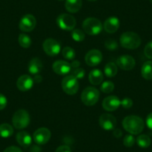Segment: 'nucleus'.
Instances as JSON below:
<instances>
[{
    "label": "nucleus",
    "mask_w": 152,
    "mask_h": 152,
    "mask_svg": "<svg viewBox=\"0 0 152 152\" xmlns=\"http://www.w3.org/2000/svg\"><path fill=\"white\" fill-rule=\"evenodd\" d=\"M122 126L127 132L132 135H138L144 129L145 123L140 116L131 115L126 116L123 119Z\"/></svg>",
    "instance_id": "f257e3e1"
},
{
    "label": "nucleus",
    "mask_w": 152,
    "mask_h": 152,
    "mask_svg": "<svg viewBox=\"0 0 152 152\" xmlns=\"http://www.w3.org/2000/svg\"><path fill=\"white\" fill-rule=\"evenodd\" d=\"M121 46L127 49H137L141 44V38L135 32L127 31L122 34L119 39Z\"/></svg>",
    "instance_id": "f03ea898"
},
{
    "label": "nucleus",
    "mask_w": 152,
    "mask_h": 152,
    "mask_svg": "<svg viewBox=\"0 0 152 152\" xmlns=\"http://www.w3.org/2000/svg\"><path fill=\"white\" fill-rule=\"evenodd\" d=\"M82 28L86 34L94 36L101 33L103 28V26L100 20L98 19L94 18V17H89L84 21Z\"/></svg>",
    "instance_id": "7ed1b4c3"
},
{
    "label": "nucleus",
    "mask_w": 152,
    "mask_h": 152,
    "mask_svg": "<svg viewBox=\"0 0 152 152\" xmlns=\"http://www.w3.org/2000/svg\"><path fill=\"white\" fill-rule=\"evenodd\" d=\"M13 125L19 130L26 128L30 123V116L26 110L20 109L16 111L12 118Z\"/></svg>",
    "instance_id": "20e7f679"
},
{
    "label": "nucleus",
    "mask_w": 152,
    "mask_h": 152,
    "mask_svg": "<svg viewBox=\"0 0 152 152\" xmlns=\"http://www.w3.org/2000/svg\"><path fill=\"white\" fill-rule=\"evenodd\" d=\"M99 97H100V94L97 89L93 87H88L83 90L81 99V102L86 106H93L97 103Z\"/></svg>",
    "instance_id": "39448f33"
},
{
    "label": "nucleus",
    "mask_w": 152,
    "mask_h": 152,
    "mask_svg": "<svg viewBox=\"0 0 152 152\" xmlns=\"http://www.w3.org/2000/svg\"><path fill=\"white\" fill-rule=\"evenodd\" d=\"M61 86H62L63 90L66 94L71 95V96L75 94L79 88L78 79L75 78L71 74L65 76L63 78Z\"/></svg>",
    "instance_id": "423d86ee"
},
{
    "label": "nucleus",
    "mask_w": 152,
    "mask_h": 152,
    "mask_svg": "<svg viewBox=\"0 0 152 152\" xmlns=\"http://www.w3.org/2000/svg\"><path fill=\"white\" fill-rule=\"evenodd\" d=\"M56 22L60 28L64 31L74 30L76 26L75 18L69 14H62L59 15Z\"/></svg>",
    "instance_id": "0eeeda50"
},
{
    "label": "nucleus",
    "mask_w": 152,
    "mask_h": 152,
    "mask_svg": "<svg viewBox=\"0 0 152 152\" xmlns=\"http://www.w3.org/2000/svg\"><path fill=\"white\" fill-rule=\"evenodd\" d=\"M43 48L46 55L49 56H56L61 52V44L55 39H46L43 44Z\"/></svg>",
    "instance_id": "6e6552de"
},
{
    "label": "nucleus",
    "mask_w": 152,
    "mask_h": 152,
    "mask_svg": "<svg viewBox=\"0 0 152 152\" xmlns=\"http://www.w3.org/2000/svg\"><path fill=\"white\" fill-rule=\"evenodd\" d=\"M116 119L112 114L104 113L99 117V123L101 128L105 131H112L116 126Z\"/></svg>",
    "instance_id": "1a4fd4ad"
},
{
    "label": "nucleus",
    "mask_w": 152,
    "mask_h": 152,
    "mask_svg": "<svg viewBox=\"0 0 152 152\" xmlns=\"http://www.w3.org/2000/svg\"><path fill=\"white\" fill-rule=\"evenodd\" d=\"M51 138V131L46 128H38L33 134V140L37 145H45Z\"/></svg>",
    "instance_id": "9d476101"
},
{
    "label": "nucleus",
    "mask_w": 152,
    "mask_h": 152,
    "mask_svg": "<svg viewBox=\"0 0 152 152\" xmlns=\"http://www.w3.org/2000/svg\"><path fill=\"white\" fill-rule=\"evenodd\" d=\"M36 19L31 14H26L23 16L19 23L20 29L23 32H30L34 29L36 26Z\"/></svg>",
    "instance_id": "9b49d317"
},
{
    "label": "nucleus",
    "mask_w": 152,
    "mask_h": 152,
    "mask_svg": "<svg viewBox=\"0 0 152 152\" xmlns=\"http://www.w3.org/2000/svg\"><path fill=\"white\" fill-rule=\"evenodd\" d=\"M136 61L131 55H122L116 60V65L122 70L130 71L134 68Z\"/></svg>",
    "instance_id": "f8f14e48"
},
{
    "label": "nucleus",
    "mask_w": 152,
    "mask_h": 152,
    "mask_svg": "<svg viewBox=\"0 0 152 152\" xmlns=\"http://www.w3.org/2000/svg\"><path fill=\"white\" fill-rule=\"evenodd\" d=\"M102 54L98 49H92L89 51L85 56V62L90 66H96L102 61Z\"/></svg>",
    "instance_id": "ddd939ff"
},
{
    "label": "nucleus",
    "mask_w": 152,
    "mask_h": 152,
    "mask_svg": "<svg viewBox=\"0 0 152 152\" xmlns=\"http://www.w3.org/2000/svg\"><path fill=\"white\" fill-rule=\"evenodd\" d=\"M121 105V101L117 96H110L105 98L102 102V107L107 111H114Z\"/></svg>",
    "instance_id": "4468645a"
},
{
    "label": "nucleus",
    "mask_w": 152,
    "mask_h": 152,
    "mask_svg": "<svg viewBox=\"0 0 152 152\" xmlns=\"http://www.w3.org/2000/svg\"><path fill=\"white\" fill-rule=\"evenodd\" d=\"M33 78L28 75H23L18 78L17 81V87L20 91L26 92L31 90L34 85Z\"/></svg>",
    "instance_id": "2eb2a0df"
},
{
    "label": "nucleus",
    "mask_w": 152,
    "mask_h": 152,
    "mask_svg": "<svg viewBox=\"0 0 152 152\" xmlns=\"http://www.w3.org/2000/svg\"><path fill=\"white\" fill-rule=\"evenodd\" d=\"M52 69L56 74L60 75H66L70 72L72 67L70 64L65 61H57L52 65Z\"/></svg>",
    "instance_id": "dca6fc26"
},
{
    "label": "nucleus",
    "mask_w": 152,
    "mask_h": 152,
    "mask_svg": "<svg viewBox=\"0 0 152 152\" xmlns=\"http://www.w3.org/2000/svg\"><path fill=\"white\" fill-rule=\"evenodd\" d=\"M119 20L116 17H110L107 19L104 23L103 28L106 32L109 34L115 33L119 28Z\"/></svg>",
    "instance_id": "f3484780"
},
{
    "label": "nucleus",
    "mask_w": 152,
    "mask_h": 152,
    "mask_svg": "<svg viewBox=\"0 0 152 152\" xmlns=\"http://www.w3.org/2000/svg\"><path fill=\"white\" fill-rule=\"evenodd\" d=\"M28 69V72L31 75H38L43 69V62L38 58H32L29 61Z\"/></svg>",
    "instance_id": "a211bd4d"
},
{
    "label": "nucleus",
    "mask_w": 152,
    "mask_h": 152,
    "mask_svg": "<svg viewBox=\"0 0 152 152\" xmlns=\"http://www.w3.org/2000/svg\"><path fill=\"white\" fill-rule=\"evenodd\" d=\"M16 140L20 145L24 148L28 147L32 142L31 137L26 131H20L16 136Z\"/></svg>",
    "instance_id": "6ab92c4d"
},
{
    "label": "nucleus",
    "mask_w": 152,
    "mask_h": 152,
    "mask_svg": "<svg viewBox=\"0 0 152 152\" xmlns=\"http://www.w3.org/2000/svg\"><path fill=\"white\" fill-rule=\"evenodd\" d=\"M104 80V75L101 70L96 69L90 71L89 74V81L93 85H99Z\"/></svg>",
    "instance_id": "aec40b11"
},
{
    "label": "nucleus",
    "mask_w": 152,
    "mask_h": 152,
    "mask_svg": "<svg viewBox=\"0 0 152 152\" xmlns=\"http://www.w3.org/2000/svg\"><path fill=\"white\" fill-rule=\"evenodd\" d=\"M82 7V0H66L65 8L69 13H77Z\"/></svg>",
    "instance_id": "412c9836"
},
{
    "label": "nucleus",
    "mask_w": 152,
    "mask_h": 152,
    "mask_svg": "<svg viewBox=\"0 0 152 152\" xmlns=\"http://www.w3.org/2000/svg\"><path fill=\"white\" fill-rule=\"evenodd\" d=\"M141 75L146 80H152V61H146L141 68Z\"/></svg>",
    "instance_id": "4be33fe9"
},
{
    "label": "nucleus",
    "mask_w": 152,
    "mask_h": 152,
    "mask_svg": "<svg viewBox=\"0 0 152 152\" xmlns=\"http://www.w3.org/2000/svg\"><path fill=\"white\" fill-rule=\"evenodd\" d=\"M104 72L105 75L107 78H113L114 76H116L118 72V66L116 64H114L113 62L108 63L106 64L104 69Z\"/></svg>",
    "instance_id": "5701e85b"
},
{
    "label": "nucleus",
    "mask_w": 152,
    "mask_h": 152,
    "mask_svg": "<svg viewBox=\"0 0 152 152\" xmlns=\"http://www.w3.org/2000/svg\"><path fill=\"white\" fill-rule=\"evenodd\" d=\"M14 134V128L8 123L0 125V137L3 138H8Z\"/></svg>",
    "instance_id": "b1692460"
},
{
    "label": "nucleus",
    "mask_w": 152,
    "mask_h": 152,
    "mask_svg": "<svg viewBox=\"0 0 152 152\" xmlns=\"http://www.w3.org/2000/svg\"><path fill=\"white\" fill-rule=\"evenodd\" d=\"M136 141H137V145L140 148H148L151 145V138L148 135H145V134H141V135L138 136Z\"/></svg>",
    "instance_id": "393cba45"
},
{
    "label": "nucleus",
    "mask_w": 152,
    "mask_h": 152,
    "mask_svg": "<svg viewBox=\"0 0 152 152\" xmlns=\"http://www.w3.org/2000/svg\"><path fill=\"white\" fill-rule=\"evenodd\" d=\"M18 42L20 43V46L23 48L27 49L29 48L31 45V39L28 35L26 34H20L18 37Z\"/></svg>",
    "instance_id": "a878e982"
},
{
    "label": "nucleus",
    "mask_w": 152,
    "mask_h": 152,
    "mask_svg": "<svg viewBox=\"0 0 152 152\" xmlns=\"http://www.w3.org/2000/svg\"><path fill=\"white\" fill-rule=\"evenodd\" d=\"M72 37L76 42H82L85 39V34L81 29H74L72 32Z\"/></svg>",
    "instance_id": "bb28decb"
},
{
    "label": "nucleus",
    "mask_w": 152,
    "mask_h": 152,
    "mask_svg": "<svg viewBox=\"0 0 152 152\" xmlns=\"http://www.w3.org/2000/svg\"><path fill=\"white\" fill-rule=\"evenodd\" d=\"M62 55L66 60H73L75 58V52L71 47H64L62 50Z\"/></svg>",
    "instance_id": "cd10ccee"
},
{
    "label": "nucleus",
    "mask_w": 152,
    "mask_h": 152,
    "mask_svg": "<svg viewBox=\"0 0 152 152\" xmlns=\"http://www.w3.org/2000/svg\"><path fill=\"white\" fill-rule=\"evenodd\" d=\"M114 84L110 81H104L101 85V90L104 93H110L113 91L114 90Z\"/></svg>",
    "instance_id": "c85d7f7f"
},
{
    "label": "nucleus",
    "mask_w": 152,
    "mask_h": 152,
    "mask_svg": "<svg viewBox=\"0 0 152 152\" xmlns=\"http://www.w3.org/2000/svg\"><path fill=\"white\" fill-rule=\"evenodd\" d=\"M136 139L134 138V136L132 134H128L125 135L123 139V144L125 147H132L134 144H135Z\"/></svg>",
    "instance_id": "c756f323"
},
{
    "label": "nucleus",
    "mask_w": 152,
    "mask_h": 152,
    "mask_svg": "<svg viewBox=\"0 0 152 152\" xmlns=\"http://www.w3.org/2000/svg\"><path fill=\"white\" fill-rule=\"evenodd\" d=\"M85 70L82 68H78L72 69V71L71 72V75L72 76H74L75 78H77V79H82L84 78L85 76Z\"/></svg>",
    "instance_id": "7c9ffc66"
},
{
    "label": "nucleus",
    "mask_w": 152,
    "mask_h": 152,
    "mask_svg": "<svg viewBox=\"0 0 152 152\" xmlns=\"http://www.w3.org/2000/svg\"><path fill=\"white\" fill-rule=\"evenodd\" d=\"M105 47L109 50H115L118 48V44L115 40L113 39H108L104 43Z\"/></svg>",
    "instance_id": "2f4dec72"
},
{
    "label": "nucleus",
    "mask_w": 152,
    "mask_h": 152,
    "mask_svg": "<svg viewBox=\"0 0 152 152\" xmlns=\"http://www.w3.org/2000/svg\"><path fill=\"white\" fill-rule=\"evenodd\" d=\"M144 54L146 58L148 59H152V40L148 42L145 46Z\"/></svg>",
    "instance_id": "473e14b6"
},
{
    "label": "nucleus",
    "mask_w": 152,
    "mask_h": 152,
    "mask_svg": "<svg viewBox=\"0 0 152 152\" xmlns=\"http://www.w3.org/2000/svg\"><path fill=\"white\" fill-rule=\"evenodd\" d=\"M121 105L125 109H129L133 106V101L130 98H125L121 101Z\"/></svg>",
    "instance_id": "72a5a7b5"
},
{
    "label": "nucleus",
    "mask_w": 152,
    "mask_h": 152,
    "mask_svg": "<svg viewBox=\"0 0 152 152\" xmlns=\"http://www.w3.org/2000/svg\"><path fill=\"white\" fill-rule=\"evenodd\" d=\"M8 104V100L7 98L2 93H0V110L5 109Z\"/></svg>",
    "instance_id": "f704fd0d"
},
{
    "label": "nucleus",
    "mask_w": 152,
    "mask_h": 152,
    "mask_svg": "<svg viewBox=\"0 0 152 152\" xmlns=\"http://www.w3.org/2000/svg\"><path fill=\"white\" fill-rule=\"evenodd\" d=\"M55 152H72L71 148L68 145H61L56 149Z\"/></svg>",
    "instance_id": "c9c22d12"
},
{
    "label": "nucleus",
    "mask_w": 152,
    "mask_h": 152,
    "mask_svg": "<svg viewBox=\"0 0 152 152\" xmlns=\"http://www.w3.org/2000/svg\"><path fill=\"white\" fill-rule=\"evenodd\" d=\"M3 152H23L20 148L17 146H10L8 147Z\"/></svg>",
    "instance_id": "e433bc0d"
},
{
    "label": "nucleus",
    "mask_w": 152,
    "mask_h": 152,
    "mask_svg": "<svg viewBox=\"0 0 152 152\" xmlns=\"http://www.w3.org/2000/svg\"><path fill=\"white\" fill-rule=\"evenodd\" d=\"M146 125L149 129L152 130V113H149L146 118Z\"/></svg>",
    "instance_id": "4c0bfd02"
},
{
    "label": "nucleus",
    "mask_w": 152,
    "mask_h": 152,
    "mask_svg": "<svg viewBox=\"0 0 152 152\" xmlns=\"http://www.w3.org/2000/svg\"><path fill=\"white\" fill-rule=\"evenodd\" d=\"M113 136L116 137V138H120V137L122 136V131H121L119 128H118V129H114Z\"/></svg>",
    "instance_id": "58836bf2"
},
{
    "label": "nucleus",
    "mask_w": 152,
    "mask_h": 152,
    "mask_svg": "<svg viewBox=\"0 0 152 152\" xmlns=\"http://www.w3.org/2000/svg\"><path fill=\"white\" fill-rule=\"evenodd\" d=\"M70 65H71L72 69H75L79 68L80 65H81V63H80L78 61H77V60H75V61H73L72 63Z\"/></svg>",
    "instance_id": "ea45409f"
},
{
    "label": "nucleus",
    "mask_w": 152,
    "mask_h": 152,
    "mask_svg": "<svg viewBox=\"0 0 152 152\" xmlns=\"http://www.w3.org/2000/svg\"><path fill=\"white\" fill-rule=\"evenodd\" d=\"M34 79V81L36 83H40L42 81V80H43V78H42V77L40 75H36L34 76V78H33Z\"/></svg>",
    "instance_id": "a19ab883"
},
{
    "label": "nucleus",
    "mask_w": 152,
    "mask_h": 152,
    "mask_svg": "<svg viewBox=\"0 0 152 152\" xmlns=\"http://www.w3.org/2000/svg\"><path fill=\"white\" fill-rule=\"evenodd\" d=\"M57 1H59V2H63V1H66V0H57Z\"/></svg>",
    "instance_id": "79ce46f5"
},
{
    "label": "nucleus",
    "mask_w": 152,
    "mask_h": 152,
    "mask_svg": "<svg viewBox=\"0 0 152 152\" xmlns=\"http://www.w3.org/2000/svg\"><path fill=\"white\" fill-rule=\"evenodd\" d=\"M88 1H90V2H95L96 0H88Z\"/></svg>",
    "instance_id": "37998d69"
},
{
    "label": "nucleus",
    "mask_w": 152,
    "mask_h": 152,
    "mask_svg": "<svg viewBox=\"0 0 152 152\" xmlns=\"http://www.w3.org/2000/svg\"><path fill=\"white\" fill-rule=\"evenodd\" d=\"M149 1H150V2H151V3H152V0H149Z\"/></svg>",
    "instance_id": "c03bdc74"
}]
</instances>
